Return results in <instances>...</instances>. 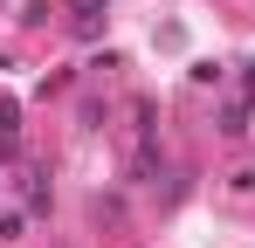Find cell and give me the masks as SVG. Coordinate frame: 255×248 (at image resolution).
Listing matches in <instances>:
<instances>
[{"label":"cell","mask_w":255,"mask_h":248,"mask_svg":"<svg viewBox=\"0 0 255 248\" xmlns=\"http://www.w3.org/2000/svg\"><path fill=\"white\" fill-rule=\"evenodd\" d=\"M104 14H111V0H69V28H76V35H97Z\"/></svg>","instance_id":"1"},{"label":"cell","mask_w":255,"mask_h":248,"mask_svg":"<svg viewBox=\"0 0 255 248\" xmlns=\"http://www.w3.org/2000/svg\"><path fill=\"white\" fill-rule=\"evenodd\" d=\"M242 69H249V90H255V62H242Z\"/></svg>","instance_id":"2"}]
</instances>
